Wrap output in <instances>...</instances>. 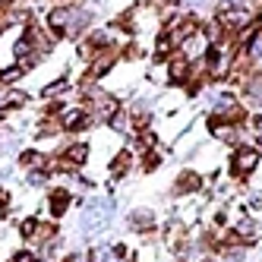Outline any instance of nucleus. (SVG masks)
I'll return each instance as SVG.
<instances>
[{"label": "nucleus", "mask_w": 262, "mask_h": 262, "mask_svg": "<svg viewBox=\"0 0 262 262\" xmlns=\"http://www.w3.org/2000/svg\"><path fill=\"white\" fill-rule=\"evenodd\" d=\"M209 48H212V41L205 38V32H193V35H186V38L180 41V57H186V60H199V57H205L209 54Z\"/></svg>", "instance_id": "1"}, {"label": "nucleus", "mask_w": 262, "mask_h": 262, "mask_svg": "<svg viewBox=\"0 0 262 262\" xmlns=\"http://www.w3.org/2000/svg\"><path fill=\"white\" fill-rule=\"evenodd\" d=\"M256 164H259V152H256L253 145H240L237 152H234V158H231V171L237 177H243V174H250Z\"/></svg>", "instance_id": "2"}, {"label": "nucleus", "mask_w": 262, "mask_h": 262, "mask_svg": "<svg viewBox=\"0 0 262 262\" xmlns=\"http://www.w3.org/2000/svg\"><path fill=\"white\" fill-rule=\"evenodd\" d=\"M85 26H89V13L85 10H73V7H67V19H63V35H70V38H76V35H82L85 32Z\"/></svg>", "instance_id": "3"}, {"label": "nucleus", "mask_w": 262, "mask_h": 262, "mask_svg": "<svg viewBox=\"0 0 262 262\" xmlns=\"http://www.w3.org/2000/svg\"><path fill=\"white\" fill-rule=\"evenodd\" d=\"M92 107H95V117L98 120H114L120 114V104L111 95H92Z\"/></svg>", "instance_id": "4"}, {"label": "nucleus", "mask_w": 262, "mask_h": 262, "mask_svg": "<svg viewBox=\"0 0 262 262\" xmlns=\"http://www.w3.org/2000/svg\"><path fill=\"white\" fill-rule=\"evenodd\" d=\"M199 186H202V177H199V174H193V171H186V174H180V180L174 183V193H177V196H183V193L199 190Z\"/></svg>", "instance_id": "5"}, {"label": "nucleus", "mask_w": 262, "mask_h": 262, "mask_svg": "<svg viewBox=\"0 0 262 262\" xmlns=\"http://www.w3.org/2000/svg\"><path fill=\"white\" fill-rule=\"evenodd\" d=\"M85 123H89L85 111H70V114L63 117V129H73V133H76V129H85Z\"/></svg>", "instance_id": "6"}, {"label": "nucleus", "mask_w": 262, "mask_h": 262, "mask_svg": "<svg viewBox=\"0 0 262 262\" xmlns=\"http://www.w3.org/2000/svg\"><path fill=\"white\" fill-rule=\"evenodd\" d=\"M114 60H117V48H111L104 57H98L95 63H92V76H101V73H107L111 67H114Z\"/></svg>", "instance_id": "7"}, {"label": "nucleus", "mask_w": 262, "mask_h": 262, "mask_svg": "<svg viewBox=\"0 0 262 262\" xmlns=\"http://www.w3.org/2000/svg\"><path fill=\"white\" fill-rule=\"evenodd\" d=\"M67 202H70V193L67 190H54V196H51V212L54 215H63L67 212Z\"/></svg>", "instance_id": "8"}, {"label": "nucleus", "mask_w": 262, "mask_h": 262, "mask_svg": "<svg viewBox=\"0 0 262 262\" xmlns=\"http://www.w3.org/2000/svg\"><path fill=\"white\" fill-rule=\"evenodd\" d=\"M247 95H250L256 104H262V73H256V76L247 82Z\"/></svg>", "instance_id": "9"}, {"label": "nucleus", "mask_w": 262, "mask_h": 262, "mask_svg": "<svg viewBox=\"0 0 262 262\" xmlns=\"http://www.w3.org/2000/svg\"><path fill=\"white\" fill-rule=\"evenodd\" d=\"M85 155H89L85 145H70V148H67V161H70V164H82Z\"/></svg>", "instance_id": "10"}, {"label": "nucleus", "mask_w": 262, "mask_h": 262, "mask_svg": "<svg viewBox=\"0 0 262 262\" xmlns=\"http://www.w3.org/2000/svg\"><path fill=\"white\" fill-rule=\"evenodd\" d=\"M129 224H133L136 231H142V234H145L148 228H152V215H148V212H136L133 218H129Z\"/></svg>", "instance_id": "11"}, {"label": "nucleus", "mask_w": 262, "mask_h": 262, "mask_svg": "<svg viewBox=\"0 0 262 262\" xmlns=\"http://www.w3.org/2000/svg\"><path fill=\"white\" fill-rule=\"evenodd\" d=\"M129 164H133V155H129V152H120V155L114 158V164H111V174H123Z\"/></svg>", "instance_id": "12"}, {"label": "nucleus", "mask_w": 262, "mask_h": 262, "mask_svg": "<svg viewBox=\"0 0 262 262\" xmlns=\"http://www.w3.org/2000/svg\"><path fill=\"white\" fill-rule=\"evenodd\" d=\"M234 237H240V240H253V237H256V224H253V221H240L237 231H234Z\"/></svg>", "instance_id": "13"}, {"label": "nucleus", "mask_w": 262, "mask_h": 262, "mask_svg": "<svg viewBox=\"0 0 262 262\" xmlns=\"http://www.w3.org/2000/svg\"><path fill=\"white\" fill-rule=\"evenodd\" d=\"M247 54H250V60H259V57H262V32H256L253 38H250V48H247Z\"/></svg>", "instance_id": "14"}, {"label": "nucleus", "mask_w": 262, "mask_h": 262, "mask_svg": "<svg viewBox=\"0 0 262 262\" xmlns=\"http://www.w3.org/2000/svg\"><path fill=\"white\" fill-rule=\"evenodd\" d=\"M221 259L224 262H240L243 259V247H224L221 250Z\"/></svg>", "instance_id": "15"}, {"label": "nucleus", "mask_w": 262, "mask_h": 262, "mask_svg": "<svg viewBox=\"0 0 262 262\" xmlns=\"http://www.w3.org/2000/svg\"><path fill=\"white\" fill-rule=\"evenodd\" d=\"M171 38H167V35H161L158 38V45H155V57H167V54H171Z\"/></svg>", "instance_id": "16"}, {"label": "nucleus", "mask_w": 262, "mask_h": 262, "mask_svg": "<svg viewBox=\"0 0 262 262\" xmlns=\"http://www.w3.org/2000/svg\"><path fill=\"white\" fill-rule=\"evenodd\" d=\"M180 240H183V228L180 224H171V231H167V247H177Z\"/></svg>", "instance_id": "17"}, {"label": "nucleus", "mask_w": 262, "mask_h": 262, "mask_svg": "<svg viewBox=\"0 0 262 262\" xmlns=\"http://www.w3.org/2000/svg\"><path fill=\"white\" fill-rule=\"evenodd\" d=\"M23 164H29V167H45L48 161H45V155H35V152H26V155H23Z\"/></svg>", "instance_id": "18"}, {"label": "nucleus", "mask_w": 262, "mask_h": 262, "mask_svg": "<svg viewBox=\"0 0 262 262\" xmlns=\"http://www.w3.org/2000/svg\"><path fill=\"white\" fill-rule=\"evenodd\" d=\"M57 129H63V123H57V120H45L38 133H41V136H54V133H57Z\"/></svg>", "instance_id": "19"}, {"label": "nucleus", "mask_w": 262, "mask_h": 262, "mask_svg": "<svg viewBox=\"0 0 262 262\" xmlns=\"http://www.w3.org/2000/svg\"><path fill=\"white\" fill-rule=\"evenodd\" d=\"M35 228H38V221H35V218L23 221V234H26V237H32V234H35Z\"/></svg>", "instance_id": "20"}, {"label": "nucleus", "mask_w": 262, "mask_h": 262, "mask_svg": "<svg viewBox=\"0 0 262 262\" xmlns=\"http://www.w3.org/2000/svg\"><path fill=\"white\" fill-rule=\"evenodd\" d=\"M16 79H19V70H7L4 73V82H16Z\"/></svg>", "instance_id": "21"}, {"label": "nucleus", "mask_w": 262, "mask_h": 262, "mask_svg": "<svg viewBox=\"0 0 262 262\" xmlns=\"http://www.w3.org/2000/svg\"><path fill=\"white\" fill-rule=\"evenodd\" d=\"M155 164H158V155H145V171H152Z\"/></svg>", "instance_id": "22"}, {"label": "nucleus", "mask_w": 262, "mask_h": 262, "mask_svg": "<svg viewBox=\"0 0 262 262\" xmlns=\"http://www.w3.org/2000/svg\"><path fill=\"white\" fill-rule=\"evenodd\" d=\"M253 13H262V0H253Z\"/></svg>", "instance_id": "23"}, {"label": "nucleus", "mask_w": 262, "mask_h": 262, "mask_svg": "<svg viewBox=\"0 0 262 262\" xmlns=\"http://www.w3.org/2000/svg\"><path fill=\"white\" fill-rule=\"evenodd\" d=\"M13 262H29V256H26V253H19V256H16Z\"/></svg>", "instance_id": "24"}, {"label": "nucleus", "mask_w": 262, "mask_h": 262, "mask_svg": "<svg viewBox=\"0 0 262 262\" xmlns=\"http://www.w3.org/2000/svg\"><path fill=\"white\" fill-rule=\"evenodd\" d=\"M29 262H38V259H29Z\"/></svg>", "instance_id": "25"}]
</instances>
